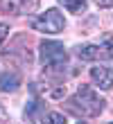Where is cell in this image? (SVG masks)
<instances>
[{"instance_id":"6da1fadb","label":"cell","mask_w":113,"mask_h":124,"mask_svg":"<svg viewBox=\"0 0 113 124\" xmlns=\"http://www.w3.org/2000/svg\"><path fill=\"white\" fill-rule=\"evenodd\" d=\"M104 101L100 95H97L90 86L81 84L77 93L68 99V111H72L77 117H97L102 111H104Z\"/></svg>"},{"instance_id":"7a4b0ae2","label":"cell","mask_w":113,"mask_h":124,"mask_svg":"<svg viewBox=\"0 0 113 124\" xmlns=\"http://www.w3.org/2000/svg\"><path fill=\"white\" fill-rule=\"evenodd\" d=\"M41 63H43V68H48L52 72L63 70L68 63L66 47L57 41H43L41 43Z\"/></svg>"},{"instance_id":"3957f363","label":"cell","mask_w":113,"mask_h":124,"mask_svg":"<svg viewBox=\"0 0 113 124\" xmlns=\"http://www.w3.org/2000/svg\"><path fill=\"white\" fill-rule=\"evenodd\" d=\"M29 27L36 32H45V34H59V32H63L66 20H63V14L59 9H48L41 16L29 18Z\"/></svg>"},{"instance_id":"277c9868","label":"cell","mask_w":113,"mask_h":124,"mask_svg":"<svg viewBox=\"0 0 113 124\" xmlns=\"http://www.w3.org/2000/svg\"><path fill=\"white\" fill-rule=\"evenodd\" d=\"M39 0H0V11L5 14H32Z\"/></svg>"},{"instance_id":"5b68a950","label":"cell","mask_w":113,"mask_h":124,"mask_svg":"<svg viewBox=\"0 0 113 124\" xmlns=\"http://www.w3.org/2000/svg\"><path fill=\"white\" fill-rule=\"evenodd\" d=\"M90 79H93V84L97 88L109 90V88H113V68H109V65H93L90 68Z\"/></svg>"},{"instance_id":"8992f818","label":"cell","mask_w":113,"mask_h":124,"mask_svg":"<svg viewBox=\"0 0 113 124\" xmlns=\"http://www.w3.org/2000/svg\"><path fill=\"white\" fill-rule=\"evenodd\" d=\"M77 54H79V59L81 61H97V59H106L109 56V52H106V47L102 45H81L79 50H77Z\"/></svg>"},{"instance_id":"52a82bcc","label":"cell","mask_w":113,"mask_h":124,"mask_svg":"<svg viewBox=\"0 0 113 124\" xmlns=\"http://www.w3.org/2000/svg\"><path fill=\"white\" fill-rule=\"evenodd\" d=\"M20 86V77L16 72H2L0 75V90L2 93H14Z\"/></svg>"},{"instance_id":"ba28073f","label":"cell","mask_w":113,"mask_h":124,"mask_svg":"<svg viewBox=\"0 0 113 124\" xmlns=\"http://www.w3.org/2000/svg\"><path fill=\"white\" fill-rule=\"evenodd\" d=\"M70 14H81L86 9V0H59Z\"/></svg>"},{"instance_id":"9c48e42d","label":"cell","mask_w":113,"mask_h":124,"mask_svg":"<svg viewBox=\"0 0 113 124\" xmlns=\"http://www.w3.org/2000/svg\"><path fill=\"white\" fill-rule=\"evenodd\" d=\"M41 104H39V101H29V108H25V117L27 120H36V113H39L41 111Z\"/></svg>"},{"instance_id":"30bf717a","label":"cell","mask_w":113,"mask_h":124,"mask_svg":"<svg viewBox=\"0 0 113 124\" xmlns=\"http://www.w3.org/2000/svg\"><path fill=\"white\" fill-rule=\"evenodd\" d=\"M43 120H48V122H52V124H63V122H66V117H63L61 113H48Z\"/></svg>"},{"instance_id":"8fae6325","label":"cell","mask_w":113,"mask_h":124,"mask_svg":"<svg viewBox=\"0 0 113 124\" xmlns=\"http://www.w3.org/2000/svg\"><path fill=\"white\" fill-rule=\"evenodd\" d=\"M7 34H9V27H7L5 23H0V45H2V41L7 39Z\"/></svg>"},{"instance_id":"7c38bea8","label":"cell","mask_w":113,"mask_h":124,"mask_svg":"<svg viewBox=\"0 0 113 124\" xmlns=\"http://www.w3.org/2000/svg\"><path fill=\"white\" fill-rule=\"evenodd\" d=\"M95 5L100 9H109V7H113V0H95Z\"/></svg>"}]
</instances>
